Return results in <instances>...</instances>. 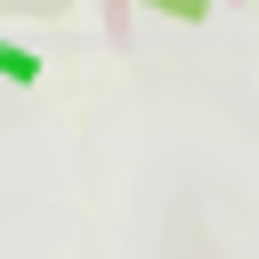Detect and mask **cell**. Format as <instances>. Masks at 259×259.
Instances as JSON below:
<instances>
[{
    "mask_svg": "<svg viewBox=\"0 0 259 259\" xmlns=\"http://www.w3.org/2000/svg\"><path fill=\"white\" fill-rule=\"evenodd\" d=\"M154 8H162V16H186V24H202V16H210L202 0H154Z\"/></svg>",
    "mask_w": 259,
    "mask_h": 259,
    "instance_id": "2",
    "label": "cell"
},
{
    "mask_svg": "<svg viewBox=\"0 0 259 259\" xmlns=\"http://www.w3.org/2000/svg\"><path fill=\"white\" fill-rule=\"evenodd\" d=\"M0 73H8V81H40V57H32V49H8V40H0Z\"/></svg>",
    "mask_w": 259,
    "mask_h": 259,
    "instance_id": "1",
    "label": "cell"
}]
</instances>
